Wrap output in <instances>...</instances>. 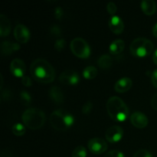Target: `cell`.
Wrapping results in <instances>:
<instances>
[{"mask_svg": "<svg viewBox=\"0 0 157 157\" xmlns=\"http://www.w3.org/2000/svg\"><path fill=\"white\" fill-rule=\"evenodd\" d=\"M30 73L34 79L44 84L52 82L55 78L53 67L46 60L41 58L32 61L30 65Z\"/></svg>", "mask_w": 157, "mask_h": 157, "instance_id": "cell-1", "label": "cell"}, {"mask_svg": "<svg viewBox=\"0 0 157 157\" xmlns=\"http://www.w3.org/2000/svg\"><path fill=\"white\" fill-rule=\"evenodd\" d=\"M108 114L114 121H124L129 115V109L127 104L121 98L117 96L110 97L107 102Z\"/></svg>", "mask_w": 157, "mask_h": 157, "instance_id": "cell-2", "label": "cell"}, {"mask_svg": "<svg viewBox=\"0 0 157 157\" xmlns=\"http://www.w3.org/2000/svg\"><path fill=\"white\" fill-rule=\"evenodd\" d=\"M22 121L31 130L40 129L45 122V113L38 108H29L22 113Z\"/></svg>", "mask_w": 157, "mask_h": 157, "instance_id": "cell-3", "label": "cell"}, {"mask_svg": "<svg viewBox=\"0 0 157 157\" xmlns=\"http://www.w3.org/2000/svg\"><path fill=\"white\" fill-rule=\"evenodd\" d=\"M74 117L64 110H56L50 116L51 125L58 130H66L73 124Z\"/></svg>", "mask_w": 157, "mask_h": 157, "instance_id": "cell-4", "label": "cell"}, {"mask_svg": "<svg viewBox=\"0 0 157 157\" xmlns=\"http://www.w3.org/2000/svg\"><path fill=\"white\" fill-rule=\"evenodd\" d=\"M153 42L146 38H136L131 42L130 46V52L136 57H145L153 52Z\"/></svg>", "mask_w": 157, "mask_h": 157, "instance_id": "cell-5", "label": "cell"}, {"mask_svg": "<svg viewBox=\"0 0 157 157\" xmlns=\"http://www.w3.org/2000/svg\"><path fill=\"white\" fill-rule=\"evenodd\" d=\"M71 50L78 58H88L90 54V46L88 43L82 38L77 37L72 39L70 44Z\"/></svg>", "mask_w": 157, "mask_h": 157, "instance_id": "cell-6", "label": "cell"}, {"mask_svg": "<svg viewBox=\"0 0 157 157\" xmlns=\"http://www.w3.org/2000/svg\"><path fill=\"white\" fill-rule=\"evenodd\" d=\"M87 147L90 151L94 154H101L104 153L107 149V144L102 138H92L88 141Z\"/></svg>", "mask_w": 157, "mask_h": 157, "instance_id": "cell-7", "label": "cell"}, {"mask_svg": "<svg viewBox=\"0 0 157 157\" xmlns=\"http://www.w3.org/2000/svg\"><path fill=\"white\" fill-rule=\"evenodd\" d=\"M59 80L62 84L66 85H75L80 81L79 75L74 70H66L60 75Z\"/></svg>", "mask_w": 157, "mask_h": 157, "instance_id": "cell-8", "label": "cell"}, {"mask_svg": "<svg viewBox=\"0 0 157 157\" xmlns=\"http://www.w3.org/2000/svg\"><path fill=\"white\" fill-rule=\"evenodd\" d=\"M124 136V130L120 126L115 125L109 127L105 133V137L110 143H117Z\"/></svg>", "mask_w": 157, "mask_h": 157, "instance_id": "cell-9", "label": "cell"}, {"mask_svg": "<svg viewBox=\"0 0 157 157\" xmlns=\"http://www.w3.org/2000/svg\"><path fill=\"white\" fill-rule=\"evenodd\" d=\"M14 36L20 43H26L30 38V32L24 25L18 24L14 29Z\"/></svg>", "mask_w": 157, "mask_h": 157, "instance_id": "cell-10", "label": "cell"}, {"mask_svg": "<svg viewBox=\"0 0 157 157\" xmlns=\"http://www.w3.org/2000/svg\"><path fill=\"white\" fill-rule=\"evenodd\" d=\"M10 71L15 76L24 77L25 72V64L19 58H15L10 64Z\"/></svg>", "mask_w": 157, "mask_h": 157, "instance_id": "cell-11", "label": "cell"}, {"mask_svg": "<svg viewBox=\"0 0 157 157\" xmlns=\"http://www.w3.org/2000/svg\"><path fill=\"white\" fill-rule=\"evenodd\" d=\"M130 121L132 124L137 128H144L148 124L147 117L140 111H136L132 113L130 116Z\"/></svg>", "mask_w": 157, "mask_h": 157, "instance_id": "cell-12", "label": "cell"}, {"mask_svg": "<svg viewBox=\"0 0 157 157\" xmlns=\"http://www.w3.org/2000/svg\"><path fill=\"white\" fill-rule=\"evenodd\" d=\"M109 27L115 34H121L124 31V25L123 20L119 16L113 15L109 20Z\"/></svg>", "mask_w": 157, "mask_h": 157, "instance_id": "cell-13", "label": "cell"}, {"mask_svg": "<svg viewBox=\"0 0 157 157\" xmlns=\"http://www.w3.org/2000/svg\"><path fill=\"white\" fill-rule=\"evenodd\" d=\"M48 95L52 101L55 104H61L64 101V94L62 90L58 86H52L48 90Z\"/></svg>", "mask_w": 157, "mask_h": 157, "instance_id": "cell-14", "label": "cell"}, {"mask_svg": "<svg viewBox=\"0 0 157 157\" xmlns=\"http://www.w3.org/2000/svg\"><path fill=\"white\" fill-rule=\"evenodd\" d=\"M20 45L18 43L5 41L1 44V52L3 55H10L16 51L19 50Z\"/></svg>", "mask_w": 157, "mask_h": 157, "instance_id": "cell-15", "label": "cell"}, {"mask_svg": "<svg viewBox=\"0 0 157 157\" xmlns=\"http://www.w3.org/2000/svg\"><path fill=\"white\" fill-rule=\"evenodd\" d=\"M132 81L129 78H120L114 85V89L116 91L119 93H124L127 91L130 87H132Z\"/></svg>", "mask_w": 157, "mask_h": 157, "instance_id": "cell-16", "label": "cell"}, {"mask_svg": "<svg viewBox=\"0 0 157 157\" xmlns=\"http://www.w3.org/2000/svg\"><path fill=\"white\" fill-rule=\"evenodd\" d=\"M11 23L9 18L3 14L0 15V35L4 37L10 33Z\"/></svg>", "mask_w": 157, "mask_h": 157, "instance_id": "cell-17", "label": "cell"}, {"mask_svg": "<svg viewBox=\"0 0 157 157\" xmlns=\"http://www.w3.org/2000/svg\"><path fill=\"white\" fill-rule=\"evenodd\" d=\"M141 9L146 15H151L155 13L156 9V3L153 0H144L140 3Z\"/></svg>", "mask_w": 157, "mask_h": 157, "instance_id": "cell-18", "label": "cell"}, {"mask_svg": "<svg viewBox=\"0 0 157 157\" xmlns=\"http://www.w3.org/2000/svg\"><path fill=\"white\" fill-rule=\"evenodd\" d=\"M124 47H125L124 41L121 39H117L114 40L110 44L109 50H110V54H112V55H118V54L121 53L124 51Z\"/></svg>", "mask_w": 157, "mask_h": 157, "instance_id": "cell-19", "label": "cell"}, {"mask_svg": "<svg viewBox=\"0 0 157 157\" xmlns=\"http://www.w3.org/2000/svg\"><path fill=\"white\" fill-rule=\"evenodd\" d=\"M112 63H113V60L112 58L107 54L105 55H102L98 61V64L101 69H107L109 67H111Z\"/></svg>", "mask_w": 157, "mask_h": 157, "instance_id": "cell-20", "label": "cell"}, {"mask_svg": "<svg viewBox=\"0 0 157 157\" xmlns=\"http://www.w3.org/2000/svg\"><path fill=\"white\" fill-rule=\"evenodd\" d=\"M83 75L87 79H93L98 75V69L94 66H87L83 71Z\"/></svg>", "mask_w": 157, "mask_h": 157, "instance_id": "cell-21", "label": "cell"}, {"mask_svg": "<svg viewBox=\"0 0 157 157\" xmlns=\"http://www.w3.org/2000/svg\"><path fill=\"white\" fill-rule=\"evenodd\" d=\"M72 157H86L87 150L83 146H78L72 152Z\"/></svg>", "mask_w": 157, "mask_h": 157, "instance_id": "cell-22", "label": "cell"}, {"mask_svg": "<svg viewBox=\"0 0 157 157\" xmlns=\"http://www.w3.org/2000/svg\"><path fill=\"white\" fill-rule=\"evenodd\" d=\"M12 133L16 136H22L25 133V127L23 124L17 123L12 127Z\"/></svg>", "mask_w": 157, "mask_h": 157, "instance_id": "cell-23", "label": "cell"}, {"mask_svg": "<svg viewBox=\"0 0 157 157\" xmlns=\"http://www.w3.org/2000/svg\"><path fill=\"white\" fill-rule=\"evenodd\" d=\"M20 101L24 105L28 106L32 101V98H31V95L28 93L26 90H22V91L20 93Z\"/></svg>", "mask_w": 157, "mask_h": 157, "instance_id": "cell-24", "label": "cell"}, {"mask_svg": "<svg viewBox=\"0 0 157 157\" xmlns=\"http://www.w3.org/2000/svg\"><path fill=\"white\" fill-rule=\"evenodd\" d=\"M66 45V41L64 38H59V39L56 40L55 43V48L56 49L58 52H61L63 49L64 48Z\"/></svg>", "mask_w": 157, "mask_h": 157, "instance_id": "cell-25", "label": "cell"}, {"mask_svg": "<svg viewBox=\"0 0 157 157\" xmlns=\"http://www.w3.org/2000/svg\"><path fill=\"white\" fill-rule=\"evenodd\" d=\"M50 32L53 36L61 37L62 32H61V28L57 25H52L50 27Z\"/></svg>", "mask_w": 157, "mask_h": 157, "instance_id": "cell-26", "label": "cell"}, {"mask_svg": "<svg viewBox=\"0 0 157 157\" xmlns=\"http://www.w3.org/2000/svg\"><path fill=\"white\" fill-rule=\"evenodd\" d=\"M133 157H153V156L147 150L141 149V150H139L135 153V154L133 155Z\"/></svg>", "mask_w": 157, "mask_h": 157, "instance_id": "cell-27", "label": "cell"}, {"mask_svg": "<svg viewBox=\"0 0 157 157\" xmlns=\"http://www.w3.org/2000/svg\"><path fill=\"white\" fill-rule=\"evenodd\" d=\"M92 108H93V104L90 101H87L84 104L82 107V113L84 114H87L91 111Z\"/></svg>", "mask_w": 157, "mask_h": 157, "instance_id": "cell-28", "label": "cell"}, {"mask_svg": "<svg viewBox=\"0 0 157 157\" xmlns=\"http://www.w3.org/2000/svg\"><path fill=\"white\" fill-rule=\"evenodd\" d=\"M104 157H124V155L119 150H111L106 153Z\"/></svg>", "mask_w": 157, "mask_h": 157, "instance_id": "cell-29", "label": "cell"}, {"mask_svg": "<svg viewBox=\"0 0 157 157\" xmlns=\"http://www.w3.org/2000/svg\"><path fill=\"white\" fill-rule=\"evenodd\" d=\"M107 9L110 15H113V14H115V12H117V6L115 5L114 2H108V4H107Z\"/></svg>", "mask_w": 157, "mask_h": 157, "instance_id": "cell-30", "label": "cell"}, {"mask_svg": "<svg viewBox=\"0 0 157 157\" xmlns=\"http://www.w3.org/2000/svg\"><path fill=\"white\" fill-rule=\"evenodd\" d=\"M55 16L58 20H61L63 18V9L60 6L55 8Z\"/></svg>", "mask_w": 157, "mask_h": 157, "instance_id": "cell-31", "label": "cell"}, {"mask_svg": "<svg viewBox=\"0 0 157 157\" xmlns=\"http://www.w3.org/2000/svg\"><path fill=\"white\" fill-rule=\"evenodd\" d=\"M21 82H22L23 85H25V87H30L32 85V80L29 78V76H24L21 79Z\"/></svg>", "mask_w": 157, "mask_h": 157, "instance_id": "cell-32", "label": "cell"}, {"mask_svg": "<svg viewBox=\"0 0 157 157\" xmlns=\"http://www.w3.org/2000/svg\"><path fill=\"white\" fill-rule=\"evenodd\" d=\"M151 81L153 83V86L157 88V69L153 71V72L151 75Z\"/></svg>", "mask_w": 157, "mask_h": 157, "instance_id": "cell-33", "label": "cell"}, {"mask_svg": "<svg viewBox=\"0 0 157 157\" xmlns=\"http://www.w3.org/2000/svg\"><path fill=\"white\" fill-rule=\"evenodd\" d=\"M151 106L154 110H157V92L153 96L151 100Z\"/></svg>", "mask_w": 157, "mask_h": 157, "instance_id": "cell-34", "label": "cell"}, {"mask_svg": "<svg viewBox=\"0 0 157 157\" xmlns=\"http://www.w3.org/2000/svg\"><path fill=\"white\" fill-rule=\"evenodd\" d=\"M10 92L8 91L7 90H6L5 91L2 90V100H7L8 98H10Z\"/></svg>", "mask_w": 157, "mask_h": 157, "instance_id": "cell-35", "label": "cell"}, {"mask_svg": "<svg viewBox=\"0 0 157 157\" xmlns=\"http://www.w3.org/2000/svg\"><path fill=\"white\" fill-rule=\"evenodd\" d=\"M153 34L156 38H157V23L153 27Z\"/></svg>", "mask_w": 157, "mask_h": 157, "instance_id": "cell-36", "label": "cell"}, {"mask_svg": "<svg viewBox=\"0 0 157 157\" xmlns=\"http://www.w3.org/2000/svg\"><path fill=\"white\" fill-rule=\"evenodd\" d=\"M153 60L154 61V63L156 64H157V49L153 53Z\"/></svg>", "mask_w": 157, "mask_h": 157, "instance_id": "cell-37", "label": "cell"}]
</instances>
